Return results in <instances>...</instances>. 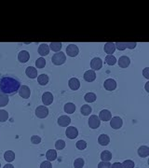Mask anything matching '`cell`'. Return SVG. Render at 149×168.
Here are the masks:
<instances>
[{"mask_svg": "<svg viewBox=\"0 0 149 168\" xmlns=\"http://www.w3.org/2000/svg\"><path fill=\"white\" fill-rule=\"evenodd\" d=\"M21 87L20 81L12 77H3L0 79V92L6 94H13L19 91Z\"/></svg>", "mask_w": 149, "mask_h": 168, "instance_id": "obj_1", "label": "cell"}, {"mask_svg": "<svg viewBox=\"0 0 149 168\" xmlns=\"http://www.w3.org/2000/svg\"><path fill=\"white\" fill-rule=\"evenodd\" d=\"M52 63L55 64V65H61L63 64H64V62L66 61V56L62 52H59V53H56L53 56H52Z\"/></svg>", "mask_w": 149, "mask_h": 168, "instance_id": "obj_2", "label": "cell"}, {"mask_svg": "<svg viewBox=\"0 0 149 168\" xmlns=\"http://www.w3.org/2000/svg\"><path fill=\"white\" fill-rule=\"evenodd\" d=\"M101 125V121L97 115H92L89 119V126L91 129H97Z\"/></svg>", "mask_w": 149, "mask_h": 168, "instance_id": "obj_3", "label": "cell"}, {"mask_svg": "<svg viewBox=\"0 0 149 168\" xmlns=\"http://www.w3.org/2000/svg\"><path fill=\"white\" fill-rule=\"evenodd\" d=\"M48 115V109L45 106H39L36 109V116L39 119H45Z\"/></svg>", "mask_w": 149, "mask_h": 168, "instance_id": "obj_4", "label": "cell"}, {"mask_svg": "<svg viewBox=\"0 0 149 168\" xmlns=\"http://www.w3.org/2000/svg\"><path fill=\"white\" fill-rule=\"evenodd\" d=\"M123 125V121H122V119L120 117H113L111 118L110 119V126L113 128V129H119L121 128Z\"/></svg>", "mask_w": 149, "mask_h": 168, "instance_id": "obj_5", "label": "cell"}, {"mask_svg": "<svg viewBox=\"0 0 149 168\" xmlns=\"http://www.w3.org/2000/svg\"><path fill=\"white\" fill-rule=\"evenodd\" d=\"M79 53V50H78V48L77 45H74V44H70L67 46L66 48V53L68 56H71V57H74V56H77Z\"/></svg>", "mask_w": 149, "mask_h": 168, "instance_id": "obj_6", "label": "cell"}, {"mask_svg": "<svg viewBox=\"0 0 149 168\" xmlns=\"http://www.w3.org/2000/svg\"><path fill=\"white\" fill-rule=\"evenodd\" d=\"M19 94L20 96L24 98V99H27L30 97V94H31V91L29 89L28 86H25V85H21L20 89H19Z\"/></svg>", "mask_w": 149, "mask_h": 168, "instance_id": "obj_7", "label": "cell"}, {"mask_svg": "<svg viewBox=\"0 0 149 168\" xmlns=\"http://www.w3.org/2000/svg\"><path fill=\"white\" fill-rule=\"evenodd\" d=\"M42 102L44 104V106H49L52 105L53 102V95L52 92H46L45 93H43L42 95Z\"/></svg>", "mask_w": 149, "mask_h": 168, "instance_id": "obj_8", "label": "cell"}, {"mask_svg": "<svg viewBox=\"0 0 149 168\" xmlns=\"http://www.w3.org/2000/svg\"><path fill=\"white\" fill-rule=\"evenodd\" d=\"M65 135L68 138L70 139H74L78 135V131L76 127H73V126H69L67 127L66 131H65Z\"/></svg>", "mask_w": 149, "mask_h": 168, "instance_id": "obj_9", "label": "cell"}, {"mask_svg": "<svg viewBox=\"0 0 149 168\" xmlns=\"http://www.w3.org/2000/svg\"><path fill=\"white\" fill-rule=\"evenodd\" d=\"M90 66L93 70H99L101 69L103 66V61L101 58L99 57H95L90 61Z\"/></svg>", "mask_w": 149, "mask_h": 168, "instance_id": "obj_10", "label": "cell"}, {"mask_svg": "<svg viewBox=\"0 0 149 168\" xmlns=\"http://www.w3.org/2000/svg\"><path fill=\"white\" fill-rule=\"evenodd\" d=\"M99 119H100V121H104V122H108L112 118V115H111V112L107 109H104L100 112L99 114Z\"/></svg>", "mask_w": 149, "mask_h": 168, "instance_id": "obj_11", "label": "cell"}, {"mask_svg": "<svg viewBox=\"0 0 149 168\" xmlns=\"http://www.w3.org/2000/svg\"><path fill=\"white\" fill-rule=\"evenodd\" d=\"M104 86H105V88L107 91H114V90H116V88H117V82H116V80H113V79H107V80L105 81Z\"/></svg>", "mask_w": 149, "mask_h": 168, "instance_id": "obj_12", "label": "cell"}, {"mask_svg": "<svg viewBox=\"0 0 149 168\" xmlns=\"http://www.w3.org/2000/svg\"><path fill=\"white\" fill-rule=\"evenodd\" d=\"M104 50H105V53H106L108 55H112L115 53V51L117 50L116 46H115V43L114 42H107V43H105V45L104 47Z\"/></svg>", "mask_w": 149, "mask_h": 168, "instance_id": "obj_13", "label": "cell"}, {"mask_svg": "<svg viewBox=\"0 0 149 168\" xmlns=\"http://www.w3.org/2000/svg\"><path fill=\"white\" fill-rule=\"evenodd\" d=\"M131 64V60L128 56L123 55L118 59V65L122 68H127Z\"/></svg>", "mask_w": 149, "mask_h": 168, "instance_id": "obj_14", "label": "cell"}, {"mask_svg": "<svg viewBox=\"0 0 149 168\" xmlns=\"http://www.w3.org/2000/svg\"><path fill=\"white\" fill-rule=\"evenodd\" d=\"M71 123V119L69 116H61L58 119V124L62 127H67Z\"/></svg>", "mask_w": 149, "mask_h": 168, "instance_id": "obj_15", "label": "cell"}, {"mask_svg": "<svg viewBox=\"0 0 149 168\" xmlns=\"http://www.w3.org/2000/svg\"><path fill=\"white\" fill-rule=\"evenodd\" d=\"M96 79V74H95V71L94 70H88L85 72L84 74V80L87 82H92L94 81Z\"/></svg>", "mask_w": 149, "mask_h": 168, "instance_id": "obj_16", "label": "cell"}, {"mask_svg": "<svg viewBox=\"0 0 149 168\" xmlns=\"http://www.w3.org/2000/svg\"><path fill=\"white\" fill-rule=\"evenodd\" d=\"M68 85H69V87H70L71 90H73V91H77V90H78L79 87H80V82H79V80H78V79H76V78H72V79L69 80Z\"/></svg>", "mask_w": 149, "mask_h": 168, "instance_id": "obj_17", "label": "cell"}, {"mask_svg": "<svg viewBox=\"0 0 149 168\" xmlns=\"http://www.w3.org/2000/svg\"><path fill=\"white\" fill-rule=\"evenodd\" d=\"M49 46L47 44V43H42L40 44V46L38 47V53L41 55V56H46L49 53Z\"/></svg>", "mask_w": 149, "mask_h": 168, "instance_id": "obj_18", "label": "cell"}, {"mask_svg": "<svg viewBox=\"0 0 149 168\" xmlns=\"http://www.w3.org/2000/svg\"><path fill=\"white\" fill-rule=\"evenodd\" d=\"M30 59V54L26 51H21L18 54V60L21 63H26Z\"/></svg>", "mask_w": 149, "mask_h": 168, "instance_id": "obj_19", "label": "cell"}, {"mask_svg": "<svg viewBox=\"0 0 149 168\" xmlns=\"http://www.w3.org/2000/svg\"><path fill=\"white\" fill-rule=\"evenodd\" d=\"M25 74L30 79H36L37 77V70L33 66H29L25 70Z\"/></svg>", "mask_w": 149, "mask_h": 168, "instance_id": "obj_20", "label": "cell"}, {"mask_svg": "<svg viewBox=\"0 0 149 168\" xmlns=\"http://www.w3.org/2000/svg\"><path fill=\"white\" fill-rule=\"evenodd\" d=\"M46 158L48 162H52L57 159V151L55 150H48L46 153Z\"/></svg>", "mask_w": 149, "mask_h": 168, "instance_id": "obj_21", "label": "cell"}, {"mask_svg": "<svg viewBox=\"0 0 149 168\" xmlns=\"http://www.w3.org/2000/svg\"><path fill=\"white\" fill-rule=\"evenodd\" d=\"M138 155L142 158L149 156V148L147 146H141L138 149Z\"/></svg>", "mask_w": 149, "mask_h": 168, "instance_id": "obj_22", "label": "cell"}, {"mask_svg": "<svg viewBox=\"0 0 149 168\" xmlns=\"http://www.w3.org/2000/svg\"><path fill=\"white\" fill-rule=\"evenodd\" d=\"M98 142L102 146H107L110 142V138L107 135H101L98 138Z\"/></svg>", "mask_w": 149, "mask_h": 168, "instance_id": "obj_23", "label": "cell"}, {"mask_svg": "<svg viewBox=\"0 0 149 168\" xmlns=\"http://www.w3.org/2000/svg\"><path fill=\"white\" fill-rule=\"evenodd\" d=\"M9 95L0 92V107H6L9 104Z\"/></svg>", "mask_w": 149, "mask_h": 168, "instance_id": "obj_24", "label": "cell"}, {"mask_svg": "<svg viewBox=\"0 0 149 168\" xmlns=\"http://www.w3.org/2000/svg\"><path fill=\"white\" fill-rule=\"evenodd\" d=\"M49 49L55 53H59V52H61V49H62V43L61 42H52L49 44Z\"/></svg>", "mask_w": 149, "mask_h": 168, "instance_id": "obj_25", "label": "cell"}, {"mask_svg": "<svg viewBox=\"0 0 149 168\" xmlns=\"http://www.w3.org/2000/svg\"><path fill=\"white\" fill-rule=\"evenodd\" d=\"M4 159L5 161H7L8 162H11L14 161L15 159V153L12 150H7L4 154Z\"/></svg>", "mask_w": 149, "mask_h": 168, "instance_id": "obj_26", "label": "cell"}, {"mask_svg": "<svg viewBox=\"0 0 149 168\" xmlns=\"http://www.w3.org/2000/svg\"><path fill=\"white\" fill-rule=\"evenodd\" d=\"M64 111L67 114H73L74 111H76V106H74L73 103H67L64 106Z\"/></svg>", "mask_w": 149, "mask_h": 168, "instance_id": "obj_27", "label": "cell"}, {"mask_svg": "<svg viewBox=\"0 0 149 168\" xmlns=\"http://www.w3.org/2000/svg\"><path fill=\"white\" fill-rule=\"evenodd\" d=\"M101 159L103 162H109L112 159V153L109 150H104L101 153Z\"/></svg>", "mask_w": 149, "mask_h": 168, "instance_id": "obj_28", "label": "cell"}, {"mask_svg": "<svg viewBox=\"0 0 149 168\" xmlns=\"http://www.w3.org/2000/svg\"><path fill=\"white\" fill-rule=\"evenodd\" d=\"M84 99L88 103H92L96 100V94L93 93V92H88L84 96Z\"/></svg>", "mask_w": 149, "mask_h": 168, "instance_id": "obj_29", "label": "cell"}, {"mask_svg": "<svg viewBox=\"0 0 149 168\" xmlns=\"http://www.w3.org/2000/svg\"><path fill=\"white\" fill-rule=\"evenodd\" d=\"M37 81L40 85H46L48 82V77L46 74H41L37 77Z\"/></svg>", "mask_w": 149, "mask_h": 168, "instance_id": "obj_30", "label": "cell"}, {"mask_svg": "<svg viewBox=\"0 0 149 168\" xmlns=\"http://www.w3.org/2000/svg\"><path fill=\"white\" fill-rule=\"evenodd\" d=\"M80 111H81L82 115H84V116H88V115H90V114L91 113L92 108H91L89 105H83V106L81 107Z\"/></svg>", "mask_w": 149, "mask_h": 168, "instance_id": "obj_31", "label": "cell"}, {"mask_svg": "<svg viewBox=\"0 0 149 168\" xmlns=\"http://www.w3.org/2000/svg\"><path fill=\"white\" fill-rule=\"evenodd\" d=\"M84 163H85V162L82 158H78L74 162V168H82L84 166Z\"/></svg>", "mask_w": 149, "mask_h": 168, "instance_id": "obj_32", "label": "cell"}, {"mask_svg": "<svg viewBox=\"0 0 149 168\" xmlns=\"http://www.w3.org/2000/svg\"><path fill=\"white\" fill-rule=\"evenodd\" d=\"M8 119H9V113L6 110H4V109L0 110V122L4 123V122L7 121Z\"/></svg>", "mask_w": 149, "mask_h": 168, "instance_id": "obj_33", "label": "cell"}, {"mask_svg": "<svg viewBox=\"0 0 149 168\" xmlns=\"http://www.w3.org/2000/svg\"><path fill=\"white\" fill-rule=\"evenodd\" d=\"M76 146H77L78 150H85V149L87 148V142H86L85 140H79V141L77 142Z\"/></svg>", "mask_w": 149, "mask_h": 168, "instance_id": "obj_34", "label": "cell"}, {"mask_svg": "<svg viewBox=\"0 0 149 168\" xmlns=\"http://www.w3.org/2000/svg\"><path fill=\"white\" fill-rule=\"evenodd\" d=\"M105 63L109 65H114L117 63V59L113 55H107L105 57Z\"/></svg>", "mask_w": 149, "mask_h": 168, "instance_id": "obj_35", "label": "cell"}, {"mask_svg": "<svg viewBox=\"0 0 149 168\" xmlns=\"http://www.w3.org/2000/svg\"><path fill=\"white\" fill-rule=\"evenodd\" d=\"M55 148H56V150H63V149L65 148V142H64L63 140H62V139L57 140L56 143H55Z\"/></svg>", "mask_w": 149, "mask_h": 168, "instance_id": "obj_36", "label": "cell"}, {"mask_svg": "<svg viewBox=\"0 0 149 168\" xmlns=\"http://www.w3.org/2000/svg\"><path fill=\"white\" fill-rule=\"evenodd\" d=\"M45 65H46V60L43 57H40L36 61V66L37 68H43L45 67Z\"/></svg>", "mask_w": 149, "mask_h": 168, "instance_id": "obj_37", "label": "cell"}, {"mask_svg": "<svg viewBox=\"0 0 149 168\" xmlns=\"http://www.w3.org/2000/svg\"><path fill=\"white\" fill-rule=\"evenodd\" d=\"M122 168H134V162L132 160L124 161L122 163Z\"/></svg>", "mask_w": 149, "mask_h": 168, "instance_id": "obj_38", "label": "cell"}, {"mask_svg": "<svg viewBox=\"0 0 149 168\" xmlns=\"http://www.w3.org/2000/svg\"><path fill=\"white\" fill-rule=\"evenodd\" d=\"M116 49H117L118 51H124L126 49V42H117L115 43Z\"/></svg>", "mask_w": 149, "mask_h": 168, "instance_id": "obj_39", "label": "cell"}, {"mask_svg": "<svg viewBox=\"0 0 149 168\" xmlns=\"http://www.w3.org/2000/svg\"><path fill=\"white\" fill-rule=\"evenodd\" d=\"M98 168H111V163L109 162H101L98 164Z\"/></svg>", "mask_w": 149, "mask_h": 168, "instance_id": "obj_40", "label": "cell"}, {"mask_svg": "<svg viewBox=\"0 0 149 168\" xmlns=\"http://www.w3.org/2000/svg\"><path fill=\"white\" fill-rule=\"evenodd\" d=\"M40 168H52V162H48V161H45V162H41Z\"/></svg>", "mask_w": 149, "mask_h": 168, "instance_id": "obj_41", "label": "cell"}, {"mask_svg": "<svg viewBox=\"0 0 149 168\" xmlns=\"http://www.w3.org/2000/svg\"><path fill=\"white\" fill-rule=\"evenodd\" d=\"M31 142L33 144H39L41 142V138L38 135H33L31 137Z\"/></svg>", "mask_w": 149, "mask_h": 168, "instance_id": "obj_42", "label": "cell"}, {"mask_svg": "<svg viewBox=\"0 0 149 168\" xmlns=\"http://www.w3.org/2000/svg\"><path fill=\"white\" fill-rule=\"evenodd\" d=\"M126 47H128L129 49L132 50L136 47V42H126Z\"/></svg>", "mask_w": 149, "mask_h": 168, "instance_id": "obj_43", "label": "cell"}, {"mask_svg": "<svg viewBox=\"0 0 149 168\" xmlns=\"http://www.w3.org/2000/svg\"><path fill=\"white\" fill-rule=\"evenodd\" d=\"M143 75L145 79H149V67H145L143 71Z\"/></svg>", "mask_w": 149, "mask_h": 168, "instance_id": "obj_44", "label": "cell"}, {"mask_svg": "<svg viewBox=\"0 0 149 168\" xmlns=\"http://www.w3.org/2000/svg\"><path fill=\"white\" fill-rule=\"evenodd\" d=\"M111 168H122V163L120 162H115L111 164Z\"/></svg>", "mask_w": 149, "mask_h": 168, "instance_id": "obj_45", "label": "cell"}, {"mask_svg": "<svg viewBox=\"0 0 149 168\" xmlns=\"http://www.w3.org/2000/svg\"><path fill=\"white\" fill-rule=\"evenodd\" d=\"M3 168H14V166H13L12 164H10V163H8V164H6Z\"/></svg>", "mask_w": 149, "mask_h": 168, "instance_id": "obj_46", "label": "cell"}, {"mask_svg": "<svg viewBox=\"0 0 149 168\" xmlns=\"http://www.w3.org/2000/svg\"><path fill=\"white\" fill-rule=\"evenodd\" d=\"M148 85H149V82H146V84H145V90H146V92H149V90H148Z\"/></svg>", "mask_w": 149, "mask_h": 168, "instance_id": "obj_47", "label": "cell"}, {"mask_svg": "<svg viewBox=\"0 0 149 168\" xmlns=\"http://www.w3.org/2000/svg\"><path fill=\"white\" fill-rule=\"evenodd\" d=\"M0 167H1V163H0Z\"/></svg>", "mask_w": 149, "mask_h": 168, "instance_id": "obj_48", "label": "cell"}]
</instances>
